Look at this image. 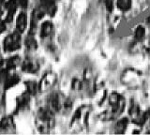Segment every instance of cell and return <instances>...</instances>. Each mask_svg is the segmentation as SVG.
I'll return each instance as SVG.
<instances>
[{
	"label": "cell",
	"mask_w": 150,
	"mask_h": 135,
	"mask_svg": "<svg viewBox=\"0 0 150 135\" xmlns=\"http://www.w3.org/2000/svg\"><path fill=\"white\" fill-rule=\"evenodd\" d=\"M8 76V69H3V71H0V83H5V81H6V79H7Z\"/></svg>",
	"instance_id": "cell-20"
},
{
	"label": "cell",
	"mask_w": 150,
	"mask_h": 135,
	"mask_svg": "<svg viewBox=\"0 0 150 135\" xmlns=\"http://www.w3.org/2000/svg\"><path fill=\"white\" fill-rule=\"evenodd\" d=\"M28 101H29V97H28L27 95H23L21 97H19L18 101H17L18 108L20 109V108H22V107L25 106L28 103Z\"/></svg>",
	"instance_id": "cell-16"
},
{
	"label": "cell",
	"mask_w": 150,
	"mask_h": 135,
	"mask_svg": "<svg viewBox=\"0 0 150 135\" xmlns=\"http://www.w3.org/2000/svg\"><path fill=\"white\" fill-rule=\"evenodd\" d=\"M23 71L28 72V73H34L39 69V64H38L35 60L27 59L22 65Z\"/></svg>",
	"instance_id": "cell-6"
},
{
	"label": "cell",
	"mask_w": 150,
	"mask_h": 135,
	"mask_svg": "<svg viewBox=\"0 0 150 135\" xmlns=\"http://www.w3.org/2000/svg\"><path fill=\"white\" fill-rule=\"evenodd\" d=\"M106 8L107 10L109 11H112V7H114V3H112V0H106Z\"/></svg>",
	"instance_id": "cell-22"
},
{
	"label": "cell",
	"mask_w": 150,
	"mask_h": 135,
	"mask_svg": "<svg viewBox=\"0 0 150 135\" xmlns=\"http://www.w3.org/2000/svg\"><path fill=\"white\" fill-rule=\"evenodd\" d=\"M40 2H41L42 6H43V8H45V10H47V8L52 7V6L55 5L54 0H40Z\"/></svg>",
	"instance_id": "cell-19"
},
{
	"label": "cell",
	"mask_w": 150,
	"mask_h": 135,
	"mask_svg": "<svg viewBox=\"0 0 150 135\" xmlns=\"http://www.w3.org/2000/svg\"><path fill=\"white\" fill-rule=\"evenodd\" d=\"M16 27L19 32H23L26 27V14L25 13H20L19 16L17 17V22H16Z\"/></svg>",
	"instance_id": "cell-9"
},
{
	"label": "cell",
	"mask_w": 150,
	"mask_h": 135,
	"mask_svg": "<svg viewBox=\"0 0 150 135\" xmlns=\"http://www.w3.org/2000/svg\"><path fill=\"white\" fill-rule=\"evenodd\" d=\"M127 126H128V119L127 118H122L118 122L116 123L115 128V132L116 134H122L125 132Z\"/></svg>",
	"instance_id": "cell-10"
},
{
	"label": "cell",
	"mask_w": 150,
	"mask_h": 135,
	"mask_svg": "<svg viewBox=\"0 0 150 135\" xmlns=\"http://www.w3.org/2000/svg\"><path fill=\"white\" fill-rule=\"evenodd\" d=\"M5 27H6L5 26V23L2 20H0V34L5 30Z\"/></svg>",
	"instance_id": "cell-24"
},
{
	"label": "cell",
	"mask_w": 150,
	"mask_h": 135,
	"mask_svg": "<svg viewBox=\"0 0 150 135\" xmlns=\"http://www.w3.org/2000/svg\"><path fill=\"white\" fill-rule=\"evenodd\" d=\"M17 5L20 6L22 8H25L27 7V0H15Z\"/></svg>",
	"instance_id": "cell-21"
},
{
	"label": "cell",
	"mask_w": 150,
	"mask_h": 135,
	"mask_svg": "<svg viewBox=\"0 0 150 135\" xmlns=\"http://www.w3.org/2000/svg\"><path fill=\"white\" fill-rule=\"evenodd\" d=\"M56 82V75L53 72L47 73L41 79V81L39 85V89L41 91L48 90L49 88L53 86Z\"/></svg>",
	"instance_id": "cell-3"
},
{
	"label": "cell",
	"mask_w": 150,
	"mask_h": 135,
	"mask_svg": "<svg viewBox=\"0 0 150 135\" xmlns=\"http://www.w3.org/2000/svg\"><path fill=\"white\" fill-rule=\"evenodd\" d=\"M81 85H82L81 82L78 80H74L72 83V86H73V88H75V89H79V88L81 87Z\"/></svg>",
	"instance_id": "cell-23"
},
{
	"label": "cell",
	"mask_w": 150,
	"mask_h": 135,
	"mask_svg": "<svg viewBox=\"0 0 150 135\" xmlns=\"http://www.w3.org/2000/svg\"><path fill=\"white\" fill-rule=\"evenodd\" d=\"M53 28H54V25L51 22H49V21L44 22L41 25V31H40L41 38L44 39L46 37L50 36L52 32H53Z\"/></svg>",
	"instance_id": "cell-7"
},
{
	"label": "cell",
	"mask_w": 150,
	"mask_h": 135,
	"mask_svg": "<svg viewBox=\"0 0 150 135\" xmlns=\"http://www.w3.org/2000/svg\"><path fill=\"white\" fill-rule=\"evenodd\" d=\"M26 88H27V92L31 95L36 94V92L39 89V85L35 82V81H28L26 82Z\"/></svg>",
	"instance_id": "cell-13"
},
{
	"label": "cell",
	"mask_w": 150,
	"mask_h": 135,
	"mask_svg": "<svg viewBox=\"0 0 150 135\" xmlns=\"http://www.w3.org/2000/svg\"><path fill=\"white\" fill-rule=\"evenodd\" d=\"M25 46L29 50H36L38 48V42L32 36H29L25 40Z\"/></svg>",
	"instance_id": "cell-14"
},
{
	"label": "cell",
	"mask_w": 150,
	"mask_h": 135,
	"mask_svg": "<svg viewBox=\"0 0 150 135\" xmlns=\"http://www.w3.org/2000/svg\"><path fill=\"white\" fill-rule=\"evenodd\" d=\"M62 102L60 100V98L57 94L51 95L48 100V108L54 113V112H58L61 107H62Z\"/></svg>",
	"instance_id": "cell-4"
},
{
	"label": "cell",
	"mask_w": 150,
	"mask_h": 135,
	"mask_svg": "<svg viewBox=\"0 0 150 135\" xmlns=\"http://www.w3.org/2000/svg\"><path fill=\"white\" fill-rule=\"evenodd\" d=\"M117 7L123 11H129L131 7V0H117Z\"/></svg>",
	"instance_id": "cell-12"
},
{
	"label": "cell",
	"mask_w": 150,
	"mask_h": 135,
	"mask_svg": "<svg viewBox=\"0 0 150 135\" xmlns=\"http://www.w3.org/2000/svg\"><path fill=\"white\" fill-rule=\"evenodd\" d=\"M119 99H120V96L118 94H116V93H112V94L111 95V97H110V99H109L110 104L112 105V107H115L117 104V102H118Z\"/></svg>",
	"instance_id": "cell-18"
},
{
	"label": "cell",
	"mask_w": 150,
	"mask_h": 135,
	"mask_svg": "<svg viewBox=\"0 0 150 135\" xmlns=\"http://www.w3.org/2000/svg\"><path fill=\"white\" fill-rule=\"evenodd\" d=\"M20 81V78H19V76L17 75H11V76H8L6 81H5V88L6 89H8V88H11L12 86H14L16 85V83H18V82Z\"/></svg>",
	"instance_id": "cell-11"
},
{
	"label": "cell",
	"mask_w": 150,
	"mask_h": 135,
	"mask_svg": "<svg viewBox=\"0 0 150 135\" xmlns=\"http://www.w3.org/2000/svg\"><path fill=\"white\" fill-rule=\"evenodd\" d=\"M11 129H14V125L11 118L9 117H6L3 118L0 122V130L4 132L7 131H11Z\"/></svg>",
	"instance_id": "cell-8"
},
{
	"label": "cell",
	"mask_w": 150,
	"mask_h": 135,
	"mask_svg": "<svg viewBox=\"0 0 150 135\" xmlns=\"http://www.w3.org/2000/svg\"><path fill=\"white\" fill-rule=\"evenodd\" d=\"M21 42V36L18 32L8 35L6 39L4 40V50L6 52H12V51L18 50L20 48Z\"/></svg>",
	"instance_id": "cell-2"
},
{
	"label": "cell",
	"mask_w": 150,
	"mask_h": 135,
	"mask_svg": "<svg viewBox=\"0 0 150 135\" xmlns=\"http://www.w3.org/2000/svg\"><path fill=\"white\" fill-rule=\"evenodd\" d=\"M17 3L15 0H8V1L5 4L6 10L8 11L7 17H6V22H11L13 19V16L15 14L16 10H17Z\"/></svg>",
	"instance_id": "cell-5"
},
{
	"label": "cell",
	"mask_w": 150,
	"mask_h": 135,
	"mask_svg": "<svg viewBox=\"0 0 150 135\" xmlns=\"http://www.w3.org/2000/svg\"><path fill=\"white\" fill-rule=\"evenodd\" d=\"M19 62H20V57H13L11 58H9L7 62V69H9L15 68Z\"/></svg>",
	"instance_id": "cell-15"
},
{
	"label": "cell",
	"mask_w": 150,
	"mask_h": 135,
	"mask_svg": "<svg viewBox=\"0 0 150 135\" xmlns=\"http://www.w3.org/2000/svg\"><path fill=\"white\" fill-rule=\"evenodd\" d=\"M146 24L148 25V26H150V16L146 19Z\"/></svg>",
	"instance_id": "cell-25"
},
{
	"label": "cell",
	"mask_w": 150,
	"mask_h": 135,
	"mask_svg": "<svg viewBox=\"0 0 150 135\" xmlns=\"http://www.w3.org/2000/svg\"><path fill=\"white\" fill-rule=\"evenodd\" d=\"M145 36V29L143 26H138L137 29L135 31V38L136 40H141L144 39V37Z\"/></svg>",
	"instance_id": "cell-17"
},
{
	"label": "cell",
	"mask_w": 150,
	"mask_h": 135,
	"mask_svg": "<svg viewBox=\"0 0 150 135\" xmlns=\"http://www.w3.org/2000/svg\"><path fill=\"white\" fill-rule=\"evenodd\" d=\"M54 125V113L49 108L40 109L37 116V126L42 132H46Z\"/></svg>",
	"instance_id": "cell-1"
}]
</instances>
